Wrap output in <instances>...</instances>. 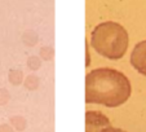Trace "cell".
I'll list each match as a JSON object with an SVG mask.
<instances>
[{"mask_svg": "<svg viewBox=\"0 0 146 132\" xmlns=\"http://www.w3.org/2000/svg\"><path fill=\"white\" fill-rule=\"evenodd\" d=\"M132 95V84L121 71L100 67L86 75V102L108 107L125 104Z\"/></svg>", "mask_w": 146, "mask_h": 132, "instance_id": "1", "label": "cell"}, {"mask_svg": "<svg viewBox=\"0 0 146 132\" xmlns=\"http://www.w3.org/2000/svg\"><path fill=\"white\" fill-rule=\"evenodd\" d=\"M91 45L102 57L108 60H120L128 51L129 35L119 22L105 21L92 30Z\"/></svg>", "mask_w": 146, "mask_h": 132, "instance_id": "2", "label": "cell"}, {"mask_svg": "<svg viewBox=\"0 0 146 132\" xmlns=\"http://www.w3.org/2000/svg\"><path fill=\"white\" fill-rule=\"evenodd\" d=\"M129 62L137 73L146 77V40H141L133 47Z\"/></svg>", "mask_w": 146, "mask_h": 132, "instance_id": "3", "label": "cell"}, {"mask_svg": "<svg viewBox=\"0 0 146 132\" xmlns=\"http://www.w3.org/2000/svg\"><path fill=\"white\" fill-rule=\"evenodd\" d=\"M108 126H110V121L101 111L91 110L86 113V132H101Z\"/></svg>", "mask_w": 146, "mask_h": 132, "instance_id": "4", "label": "cell"}, {"mask_svg": "<svg viewBox=\"0 0 146 132\" xmlns=\"http://www.w3.org/2000/svg\"><path fill=\"white\" fill-rule=\"evenodd\" d=\"M11 123L17 131H23L26 128V121L21 117H13L11 119Z\"/></svg>", "mask_w": 146, "mask_h": 132, "instance_id": "5", "label": "cell"}, {"mask_svg": "<svg viewBox=\"0 0 146 132\" xmlns=\"http://www.w3.org/2000/svg\"><path fill=\"white\" fill-rule=\"evenodd\" d=\"M101 132H127V131H124V129H121V128H116V127L108 126V127H105V128L102 129Z\"/></svg>", "mask_w": 146, "mask_h": 132, "instance_id": "6", "label": "cell"}, {"mask_svg": "<svg viewBox=\"0 0 146 132\" xmlns=\"http://www.w3.org/2000/svg\"><path fill=\"white\" fill-rule=\"evenodd\" d=\"M0 132H14L8 124H1L0 126Z\"/></svg>", "mask_w": 146, "mask_h": 132, "instance_id": "7", "label": "cell"}]
</instances>
